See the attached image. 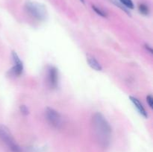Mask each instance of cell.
Wrapping results in <instances>:
<instances>
[{
  "label": "cell",
  "mask_w": 153,
  "mask_h": 152,
  "mask_svg": "<svg viewBox=\"0 0 153 152\" xmlns=\"http://www.w3.org/2000/svg\"><path fill=\"white\" fill-rule=\"evenodd\" d=\"M80 1L83 3V4H85V0H80Z\"/></svg>",
  "instance_id": "9a60e30c"
},
{
  "label": "cell",
  "mask_w": 153,
  "mask_h": 152,
  "mask_svg": "<svg viewBox=\"0 0 153 152\" xmlns=\"http://www.w3.org/2000/svg\"><path fill=\"white\" fill-rule=\"evenodd\" d=\"M146 101H147V103L149 104V107H151V108H152L153 107V98L152 96L151 95H148L147 97H146Z\"/></svg>",
  "instance_id": "7c38bea8"
},
{
  "label": "cell",
  "mask_w": 153,
  "mask_h": 152,
  "mask_svg": "<svg viewBox=\"0 0 153 152\" xmlns=\"http://www.w3.org/2000/svg\"><path fill=\"white\" fill-rule=\"evenodd\" d=\"M92 125L95 137L100 145L108 147L111 138V128L107 119L101 113H96L93 116Z\"/></svg>",
  "instance_id": "6da1fadb"
},
{
  "label": "cell",
  "mask_w": 153,
  "mask_h": 152,
  "mask_svg": "<svg viewBox=\"0 0 153 152\" xmlns=\"http://www.w3.org/2000/svg\"><path fill=\"white\" fill-rule=\"evenodd\" d=\"M0 140L10 149L11 152H22V148H21L16 142L10 130L3 125H0Z\"/></svg>",
  "instance_id": "7a4b0ae2"
},
{
  "label": "cell",
  "mask_w": 153,
  "mask_h": 152,
  "mask_svg": "<svg viewBox=\"0 0 153 152\" xmlns=\"http://www.w3.org/2000/svg\"><path fill=\"white\" fill-rule=\"evenodd\" d=\"M146 49H149V52H150L151 53H152V49H151V48H149V46H146Z\"/></svg>",
  "instance_id": "5bb4252c"
},
{
  "label": "cell",
  "mask_w": 153,
  "mask_h": 152,
  "mask_svg": "<svg viewBox=\"0 0 153 152\" xmlns=\"http://www.w3.org/2000/svg\"><path fill=\"white\" fill-rule=\"evenodd\" d=\"M20 110H21V113L24 115H26L28 113V108L26 107V106L25 105H22L20 107Z\"/></svg>",
  "instance_id": "4fadbf2b"
},
{
  "label": "cell",
  "mask_w": 153,
  "mask_h": 152,
  "mask_svg": "<svg viewBox=\"0 0 153 152\" xmlns=\"http://www.w3.org/2000/svg\"><path fill=\"white\" fill-rule=\"evenodd\" d=\"M120 1L124 6L128 7V8L129 9L134 8V3H133L132 0H120Z\"/></svg>",
  "instance_id": "30bf717a"
},
{
  "label": "cell",
  "mask_w": 153,
  "mask_h": 152,
  "mask_svg": "<svg viewBox=\"0 0 153 152\" xmlns=\"http://www.w3.org/2000/svg\"><path fill=\"white\" fill-rule=\"evenodd\" d=\"M129 98L130 100H131V102L133 103V104L134 105V107L137 108V111L139 112V113H140L141 116H143V117L147 118V113H146V110H145V108L143 107V106L142 105L141 103L140 102V101H139L137 98H134V97L133 96H130Z\"/></svg>",
  "instance_id": "52a82bcc"
},
{
  "label": "cell",
  "mask_w": 153,
  "mask_h": 152,
  "mask_svg": "<svg viewBox=\"0 0 153 152\" xmlns=\"http://www.w3.org/2000/svg\"><path fill=\"white\" fill-rule=\"evenodd\" d=\"M87 61H88V64H89L90 66L92 69H94V70H97V71H101L102 69V67L101 64L98 62L96 58H94V57L89 56L88 55L87 57Z\"/></svg>",
  "instance_id": "ba28073f"
},
{
  "label": "cell",
  "mask_w": 153,
  "mask_h": 152,
  "mask_svg": "<svg viewBox=\"0 0 153 152\" xmlns=\"http://www.w3.org/2000/svg\"><path fill=\"white\" fill-rule=\"evenodd\" d=\"M45 112L46 119L52 126L55 128H59L62 125V117L58 111L51 107H47Z\"/></svg>",
  "instance_id": "277c9868"
},
{
  "label": "cell",
  "mask_w": 153,
  "mask_h": 152,
  "mask_svg": "<svg viewBox=\"0 0 153 152\" xmlns=\"http://www.w3.org/2000/svg\"><path fill=\"white\" fill-rule=\"evenodd\" d=\"M138 9H139V11L143 15H147L149 12V7H148V6H146L145 4H139Z\"/></svg>",
  "instance_id": "9c48e42d"
},
{
  "label": "cell",
  "mask_w": 153,
  "mask_h": 152,
  "mask_svg": "<svg viewBox=\"0 0 153 152\" xmlns=\"http://www.w3.org/2000/svg\"><path fill=\"white\" fill-rule=\"evenodd\" d=\"M27 13L37 20H44L46 17V7L37 1H27L25 4Z\"/></svg>",
  "instance_id": "3957f363"
},
{
  "label": "cell",
  "mask_w": 153,
  "mask_h": 152,
  "mask_svg": "<svg viewBox=\"0 0 153 152\" xmlns=\"http://www.w3.org/2000/svg\"><path fill=\"white\" fill-rule=\"evenodd\" d=\"M92 7H93V9H94V11H95L97 14L100 15V16H103V17H106V16H107V14H106L104 10H102V9H100V7H97V6H95V5H93Z\"/></svg>",
  "instance_id": "8fae6325"
},
{
  "label": "cell",
  "mask_w": 153,
  "mask_h": 152,
  "mask_svg": "<svg viewBox=\"0 0 153 152\" xmlns=\"http://www.w3.org/2000/svg\"><path fill=\"white\" fill-rule=\"evenodd\" d=\"M48 83L52 88L56 87L58 82V72L55 67L49 66L48 69Z\"/></svg>",
  "instance_id": "5b68a950"
},
{
  "label": "cell",
  "mask_w": 153,
  "mask_h": 152,
  "mask_svg": "<svg viewBox=\"0 0 153 152\" xmlns=\"http://www.w3.org/2000/svg\"><path fill=\"white\" fill-rule=\"evenodd\" d=\"M12 58H13L14 66L12 68L11 72L15 75H19L22 72V70H23V65H22V61H20L19 58L18 57L17 54L14 52H12Z\"/></svg>",
  "instance_id": "8992f818"
}]
</instances>
